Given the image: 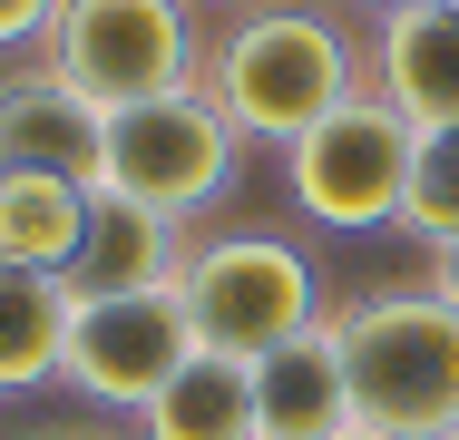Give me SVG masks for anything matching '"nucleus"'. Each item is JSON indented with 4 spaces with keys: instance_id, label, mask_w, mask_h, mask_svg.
Listing matches in <instances>:
<instances>
[{
    "instance_id": "9",
    "label": "nucleus",
    "mask_w": 459,
    "mask_h": 440,
    "mask_svg": "<svg viewBox=\"0 0 459 440\" xmlns=\"http://www.w3.org/2000/svg\"><path fill=\"white\" fill-rule=\"evenodd\" d=\"M245 392H255V440H342L352 431V382H342L333 323L255 352L245 362Z\"/></svg>"
},
{
    "instance_id": "5",
    "label": "nucleus",
    "mask_w": 459,
    "mask_h": 440,
    "mask_svg": "<svg viewBox=\"0 0 459 440\" xmlns=\"http://www.w3.org/2000/svg\"><path fill=\"white\" fill-rule=\"evenodd\" d=\"M411 118L381 98V88H352L333 118H313L293 147H283V186L313 225L333 235H371V225H401V186H411Z\"/></svg>"
},
{
    "instance_id": "6",
    "label": "nucleus",
    "mask_w": 459,
    "mask_h": 440,
    "mask_svg": "<svg viewBox=\"0 0 459 440\" xmlns=\"http://www.w3.org/2000/svg\"><path fill=\"white\" fill-rule=\"evenodd\" d=\"M195 313H186L177 284H147V294H69V343H59V382L89 401V411H147L186 362H195Z\"/></svg>"
},
{
    "instance_id": "1",
    "label": "nucleus",
    "mask_w": 459,
    "mask_h": 440,
    "mask_svg": "<svg viewBox=\"0 0 459 440\" xmlns=\"http://www.w3.org/2000/svg\"><path fill=\"white\" fill-rule=\"evenodd\" d=\"M195 88L225 108V128L245 147H293L313 118H333L362 88V49L333 20V0H245L205 40Z\"/></svg>"
},
{
    "instance_id": "12",
    "label": "nucleus",
    "mask_w": 459,
    "mask_h": 440,
    "mask_svg": "<svg viewBox=\"0 0 459 440\" xmlns=\"http://www.w3.org/2000/svg\"><path fill=\"white\" fill-rule=\"evenodd\" d=\"M59 343H69V284L39 264H0V401L49 392Z\"/></svg>"
},
{
    "instance_id": "7",
    "label": "nucleus",
    "mask_w": 459,
    "mask_h": 440,
    "mask_svg": "<svg viewBox=\"0 0 459 440\" xmlns=\"http://www.w3.org/2000/svg\"><path fill=\"white\" fill-rule=\"evenodd\" d=\"M245 167V137L225 128V108L205 88H167V98H137V108H108V176L117 196L157 206V216H205Z\"/></svg>"
},
{
    "instance_id": "20",
    "label": "nucleus",
    "mask_w": 459,
    "mask_h": 440,
    "mask_svg": "<svg viewBox=\"0 0 459 440\" xmlns=\"http://www.w3.org/2000/svg\"><path fill=\"white\" fill-rule=\"evenodd\" d=\"M342 440H381V431H362V421H352V431H342Z\"/></svg>"
},
{
    "instance_id": "21",
    "label": "nucleus",
    "mask_w": 459,
    "mask_h": 440,
    "mask_svg": "<svg viewBox=\"0 0 459 440\" xmlns=\"http://www.w3.org/2000/svg\"><path fill=\"white\" fill-rule=\"evenodd\" d=\"M225 10H245V0H225Z\"/></svg>"
},
{
    "instance_id": "4",
    "label": "nucleus",
    "mask_w": 459,
    "mask_h": 440,
    "mask_svg": "<svg viewBox=\"0 0 459 440\" xmlns=\"http://www.w3.org/2000/svg\"><path fill=\"white\" fill-rule=\"evenodd\" d=\"M39 59L98 108H137V98L195 88L205 30H195V0H59Z\"/></svg>"
},
{
    "instance_id": "13",
    "label": "nucleus",
    "mask_w": 459,
    "mask_h": 440,
    "mask_svg": "<svg viewBox=\"0 0 459 440\" xmlns=\"http://www.w3.org/2000/svg\"><path fill=\"white\" fill-rule=\"evenodd\" d=\"M137 440H255V392L235 352H195L177 382L137 411Z\"/></svg>"
},
{
    "instance_id": "16",
    "label": "nucleus",
    "mask_w": 459,
    "mask_h": 440,
    "mask_svg": "<svg viewBox=\"0 0 459 440\" xmlns=\"http://www.w3.org/2000/svg\"><path fill=\"white\" fill-rule=\"evenodd\" d=\"M59 20V0H0V49H39Z\"/></svg>"
},
{
    "instance_id": "22",
    "label": "nucleus",
    "mask_w": 459,
    "mask_h": 440,
    "mask_svg": "<svg viewBox=\"0 0 459 440\" xmlns=\"http://www.w3.org/2000/svg\"><path fill=\"white\" fill-rule=\"evenodd\" d=\"M440 440H459V431H440Z\"/></svg>"
},
{
    "instance_id": "2",
    "label": "nucleus",
    "mask_w": 459,
    "mask_h": 440,
    "mask_svg": "<svg viewBox=\"0 0 459 440\" xmlns=\"http://www.w3.org/2000/svg\"><path fill=\"white\" fill-rule=\"evenodd\" d=\"M342 382H352V421L381 440H440L459 431V304L430 284L401 294H352L323 313Z\"/></svg>"
},
{
    "instance_id": "11",
    "label": "nucleus",
    "mask_w": 459,
    "mask_h": 440,
    "mask_svg": "<svg viewBox=\"0 0 459 440\" xmlns=\"http://www.w3.org/2000/svg\"><path fill=\"white\" fill-rule=\"evenodd\" d=\"M371 88H381L411 128H459V10L450 0H420V10H391V20H381Z\"/></svg>"
},
{
    "instance_id": "19",
    "label": "nucleus",
    "mask_w": 459,
    "mask_h": 440,
    "mask_svg": "<svg viewBox=\"0 0 459 440\" xmlns=\"http://www.w3.org/2000/svg\"><path fill=\"white\" fill-rule=\"evenodd\" d=\"M362 10H381V20H391V10H420V0H362Z\"/></svg>"
},
{
    "instance_id": "3",
    "label": "nucleus",
    "mask_w": 459,
    "mask_h": 440,
    "mask_svg": "<svg viewBox=\"0 0 459 440\" xmlns=\"http://www.w3.org/2000/svg\"><path fill=\"white\" fill-rule=\"evenodd\" d=\"M177 294L195 313V343L235 352V362H255V352L323 323V274L283 235H195L177 264Z\"/></svg>"
},
{
    "instance_id": "17",
    "label": "nucleus",
    "mask_w": 459,
    "mask_h": 440,
    "mask_svg": "<svg viewBox=\"0 0 459 440\" xmlns=\"http://www.w3.org/2000/svg\"><path fill=\"white\" fill-rule=\"evenodd\" d=\"M0 440H137V431H117V421H20Z\"/></svg>"
},
{
    "instance_id": "15",
    "label": "nucleus",
    "mask_w": 459,
    "mask_h": 440,
    "mask_svg": "<svg viewBox=\"0 0 459 440\" xmlns=\"http://www.w3.org/2000/svg\"><path fill=\"white\" fill-rule=\"evenodd\" d=\"M401 235H420L430 255H450V245H459V128H420V137H411Z\"/></svg>"
},
{
    "instance_id": "18",
    "label": "nucleus",
    "mask_w": 459,
    "mask_h": 440,
    "mask_svg": "<svg viewBox=\"0 0 459 440\" xmlns=\"http://www.w3.org/2000/svg\"><path fill=\"white\" fill-rule=\"evenodd\" d=\"M430 294H450V304H459V245H450V255H430Z\"/></svg>"
},
{
    "instance_id": "8",
    "label": "nucleus",
    "mask_w": 459,
    "mask_h": 440,
    "mask_svg": "<svg viewBox=\"0 0 459 440\" xmlns=\"http://www.w3.org/2000/svg\"><path fill=\"white\" fill-rule=\"evenodd\" d=\"M0 176L98 186V176H108V108L79 98L49 59H20V69L0 79Z\"/></svg>"
},
{
    "instance_id": "14",
    "label": "nucleus",
    "mask_w": 459,
    "mask_h": 440,
    "mask_svg": "<svg viewBox=\"0 0 459 440\" xmlns=\"http://www.w3.org/2000/svg\"><path fill=\"white\" fill-rule=\"evenodd\" d=\"M89 235V186H59V176H0V264H39L69 284Z\"/></svg>"
},
{
    "instance_id": "10",
    "label": "nucleus",
    "mask_w": 459,
    "mask_h": 440,
    "mask_svg": "<svg viewBox=\"0 0 459 440\" xmlns=\"http://www.w3.org/2000/svg\"><path fill=\"white\" fill-rule=\"evenodd\" d=\"M186 235L177 216L117 196V186H89V235H79V264H69V294H147V284H177L186 264Z\"/></svg>"
},
{
    "instance_id": "23",
    "label": "nucleus",
    "mask_w": 459,
    "mask_h": 440,
    "mask_svg": "<svg viewBox=\"0 0 459 440\" xmlns=\"http://www.w3.org/2000/svg\"><path fill=\"white\" fill-rule=\"evenodd\" d=\"M450 10H459V0H450Z\"/></svg>"
}]
</instances>
